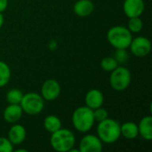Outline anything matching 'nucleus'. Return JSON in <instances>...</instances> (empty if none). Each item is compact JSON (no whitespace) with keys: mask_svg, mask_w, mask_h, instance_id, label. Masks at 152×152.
<instances>
[{"mask_svg":"<svg viewBox=\"0 0 152 152\" xmlns=\"http://www.w3.org/2000/svg\"><path fill=\"white\" fill-rule=\"evenodd\" d=\"M9 141L12 145H19L22 143L26 139V129L23 126L19 124H14L8 132Z\"/></svg>","mask_w":152,"mask_h":152,"instance_id":"ddd939ff","label":"nucleus"},{"mask_svg":"<svg viewBox=\"0 0 152 152\" xmlns=\"http://www.w3.org/2000/svg\"><path fill=\"white\" fill-rule=\"evenodd\" d=\"M22 97V92L17 88L11 89L6 94V101L9 104H20Z\"/></svg>","mask_w":152,"mask_h":152,"instance_id":"6ab92c4d","label":"nucleus"},{"mask_svg":"<svg viewBox=\"0 0 152 152\" xmlns=\"http://www.w3.org/2000/svg\"><path fill=\"white\" fill-rule=\"evenodd\" d=\"M95 120L94 110L87 106L77 108L72 115V124L75 129L80 133H87L94 126Z\"/></svg>","mask_w":152,"mask_h":152,"instance_id":"7ed1b4c3","label":"nucleus"},{"mask_svg":"<svg viewBox=\"0 0 152 152\" xmlns=\"http://www.w3.org/2000/svg\"><path fill=\"white\" fill-rule=\"evenodd\" d=\"M11 78L10 67L4 61H0V87H3L8 84Z\"/></svg>","mask_w":152,"mask_h":152,"instance_id":"a211bd4d","label":"nucleus"},{"mask_svg":"<svg viewBox=\"0 0 152 152\" xmlns=\"http://www.w3.org/2000/svg\"><path fill=\"white\" fill-rule=\"evenodd\" d=\"M22 109L20 104H9L3 112L4 119L10 124L17 123L22 117Z\"/></svg>","mask_w":152,"mask_h":152,"instance_id":"f8f14e48","label":"nucleus"},{"mask_svg":"<svg viewBox=\"0 0 152 152\" xmlns=\"http://www.w3.org/2000/svg\"><path fill=\"white\" fill-rule=\"evenodd\" d=\"M133 36L131 31L123 26H115L109 29L107 40L116 49H126L129 47Z\"/></svg>","mask_w":152,"mask_h":152,"instance_id":"20e7f679","label":"nucleus"},{"mask_svg":"<svg viewBox=\"0 0 152 152\" xmlns=\"http://www.w3.org/2000/svg\"><path fill=\"white\" fill-rule=\"evenodd\" d=\"M61 86L55 79H47L41 87V96L45 101H54L60 96Z\"/></svg>","mask_w":152,"mask_h":152,"instance_id":"1a4fd4ad","label":"nucleus"},{"mask_svg":"<svg viewBox=\"0 0 152 152\" xmlns=\"http://www.w3.org/2000/svg\"><path fill=\"white\" fill-rule=\"evenodd\" d=\"M8 6V0H0V12H4Z\"/></svg>","mask_w":152,"mask_h":152,"instance_id":"393cba45","label":"nucleus"},{"mask_svg":"<svg viewBox=\"0 0 152 152\" xmlns=\"http://www.w3.org/2000/svg\"><path fill=\"white\" fill-rule=\"evenodd\" d=\"M114 58L118 63H126L128 60V53L126 49H117Z\"/></svg>","mask_w":152,"mask_h":152,"instance_id":"b1692460","label":"nucleus"},{"mask_svg":"<svg viewBox=\"0 0 152 152\" xmlns=\"http://www.w3.org/2000/svg\"><path fill=\"white\" fill-rule=\"evenodd\" d=\"M120 133L127 140H134L139 135L138 125L134 122H126L120 126Z\"/></svg>","mask_w":152,"mask_h":152,"instance_id":"dca6fc26","label":"nucleus"},{"mask_svg":"<svg viewBox=\"0 0 152 152\" xmlns=\"http://www.w3.org/2000/svg\"><path fill=\"white\" fill-rule=\"evenodd\" d=\"M49 48L50 50H55L57 48V42L55 40H52L49 43Z\"/></svg>","mask_w":152,"mask_h":152,"instance_id":"a878e982","label":"nucleus"},{"mask_svg":"<svg viewBox=\"0 0 152 152\" xmlns=\"http://www.w3.org/2000/svg\"><path fill=\"white\" fill-rule=\"evenodd\" d=\"M44 126L46 131H48L50 134H53L61 128V121L57 116L49 115L44 120Z\"/></svg>","mask_w":152,"mask_h":152,"instance_id":"f3484780","label":"nucleus"},{"mask_svg":"<svg viewBox=\"0 0 152 152\" xmlns=\"http://www.w3.org/2000/svg\"><path fill=\"white\" fill-rule=\"evenodd\" d=\"M3 24H4V16H3L2 12H0V28H2Z\"/></svg>","mask_w":152,"mask_h":152,"instance_id":"bb28decb","label":"nucleus"},{"mask_svg":"<svg viewBox=\"0 0 152 152\" xmlns=\"http://www.w3.org/2000/svg\"><path fill=\"white\" fill-rule=\"evenodd\" d=\"M97 136L102 142L114 143L121 136L119 123L112 118H106L97 126Z\"/></svg>","mask_w":152,"mask_h":152,"instance_id":"f03ea898","label":"nucleus"},{"mask_svg":"<svg viewBox=\"0 0 152 152\" xmlns=\"http://www.w3.org/2000/svg\"><path fill=\"white\" fill-rule=\"evenodd\" d=\"M132 76L128 69L125 67H117L111 71L110 76V84L113 90L115 91H124L126 90L131 83Z\"/></svg>","mask_w":152,"mask_h":152,"instance_id":"423d86ee","label":"nucleus"},{"mask_svg":"<svg viewBox=\"0 0 152 152\" xmlns=\"http://www.w3.org/2000/svg\"><path fill=\"white\" fill-rule=\"evenodd\" d=\"M16 151L17 152H27L28 151H27V150H24V149H18V150H16Z\"/></svg>","mask_w":152,"mask_h":152,"instance_id":"cd10ccee","label":"nucleus"},{"mask_svg":"<svg viewBox=\"0 0 152 152\" xmlns=\"http://www.w3.org/2000/svg\"><path fill=\"white\" fill-rule=\"evenodd\" d=\"M50 143L52 148L56 151L69 152L75 146V134L69 129L60 128L52 134Z\"/></svg>","mask_w":152,"mask_h":152,"instance_id":"f257e3e1","label":"nucleus"},{"mask_svg":"<svg viewBox=\"0 0 152 152\" xmlns=\"http://www.w3.org/2000/svg\"><path fill=\"white\" fill-rule=\"evenodd\" d=\"M118 66V61L115 60L114 57H105L101 61V67L103 70L111 72Z\"/></svg>","mask_w":152,"mask_h":152,"instance_id":"aec40b11","label":"nucleus"},{"mask_svg":"<svg viewBox=\"0 0 152 152\" xmlns=\"http://www.w3.org/2000/svg\"><path fill=\"white\" fill-rule=\"evenodd\" d=\"M131 53L137 57L147 56L151 50V43L145 37H137L133 38L129 45Z\"/></svg>","mask_w":152,"mask_h":152,"instance_id":"0eeeda50","label":"nucleus"},{"mask_svg":"<svg viewBox=\"0 0 152 152\" xmlns=\"http://www.w3.org/2000/svg\"><path fill=\"white\" fill-rule=\"evenodd\" d=\"M139 134L142 139L146 141L152 140V117L146 116L143 117L138 125Z\"/></svg>","mask_w":152,"mask_h":152,"instance_id":"2eb2a0df","label":"nucleus"},{"mask_svg":"<svg viewBox=\"0 0 152 152\" xmlns=\"http://www.w3.org/2000/svg\"><path fill=\"white\" fill-rule=\"evenodd\" d=\"M102 142L97 135L86 134L79 142L80 152H101L102 151Z\"/></svg>","mask_w":152,"mask_h":152,"instance_id":"6e6552de","label":"nucleus"},{"mask_svg":"<svg viewBox=\"0 0 152 152\" xmlns=\"http://www.w3.org/2000/svg\"><path fill=\"white\" fill-rule=\"evenodd\" d=\"M94 110V120L95 121H98V122H101L106 118H109V113L108 111L102 108V107H99L95 110Z\"/></svg>","mask_w":152,"mask_h":152,"instance_id":"4be33fe9","label":"nucleus"},{"mask_svg":"<svg viewBox=\"0 0 152 152\" xmlns=\"http://www.w3.org/2000/svg\"><path fill=\"white\" fill-rule=\"evenodd\" d=\"M143 27L142 20L139 17H133L129 18L128 20V29L131 31V33H139Z\"/></svg>","mask_w":152,"mask_h":152,"instance_id":"412c9836","label":"nucleus"},{"mask_svg":"<svg viewBox=\"0 0 152 152\" xmlns=\"http://www.w3.org/2000/svg\"><path fill=\"white\" fill-rule=\"evenodd\" d=\"M104 101L103 94L98 89H92L90 90L85 97V103L86 106L92 110H95L99 107H102Z\"/></svg>","mask_w":152,"mask_h":152,"instance_id":"9b49d317","label":"nucleus"},{"mask_svg":"<svg viewBox=\"0 0 152 152\" xmlns=\"http://www.w3.org/2000/svg\"><path fill=\"white\" fill-rule=\"evenodd\" d=\"M94 9V4L91 0H78L75 3L73 10L74 12L80 17H86L90 15Z\"/></svg>","mask_w":152,"mask_h":152,"instance_id":"4468645a","label":"nucleus"},{"mask_svg":"<svg viewBox=\"0 0 152 152\" xmlns=\"http://www.w3.org/2000/svg\"><path fill=\"white\" fill-rule=\"evenodd\" d=\"M45 100L41 94L37 93H28L23 94V97L20 102L22 111L28 115L35 116L42 112L45 107Z\"/></svg>","mask_w":152,"mask_h":152,"instance_id":"39448f33","label":"nucleus"},{"mask_svg":"<svg viewBox=\"0 0 152 152\" xmlns=\"http://www.w3.org/2000/svg\"><path fill=\"white\" fill-rule=\"evenodd\" d=\"M13 145L8 138L0 137V152H12Z\"/></svg>","mask_w":152,"mask_h":152,"instance_id":"5701e85b","label":"nucleus"},{"mask_svg":"<svg viewBox=\"0 0 152 152\" xmlns=\"http://www.w3.org/2000/svg\"><path fill=\"white\" fill-rule=\"evenodd\" d=\"M143 0H125L123 4V10L125 14L128 18L140 17L144 11Z\"/></svg>","mask_w":152,"mask_h":152,"instance_id":"9d476101","label":"nucleus"}]
</instances>
